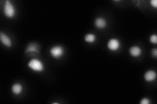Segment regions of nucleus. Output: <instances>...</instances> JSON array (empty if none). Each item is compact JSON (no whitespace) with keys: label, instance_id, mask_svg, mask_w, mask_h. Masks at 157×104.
<instances>
[{"label":"nucleus","instance_id":"obj_1","mask_svg":"<svg viewBox=\"0 0 157 104\" xmlns=\"http://www.w3.org/2000/svg\"><path fill=\"white\" fill-rule=\"evenodd\" d=\"M4 14L7 17L13 18L15 15V9L12 3L9 1H6L4 7Z\"/></svg>","mask_w":157,"mask_h":104},{"label":"nucleus","instance_id":"obj_12","mask_svg":"<svg viewBox=\"0 0 157 104\" xmlns=\"http://www.w3.org/2000/svg\"><path fill=\"white\" fill-rule=\"evenodd\" d=\"M150 41L151 43L153 44H156L157 43V36L156 34H153L150 37Z\"/></svg>","mask_w":157,"mask_h":104},{"label":"nucleus","instance_id":"obj_11","mask_svg":"<svg viewBox=\"0 0 157 104\" xmlns=\"http://www.w3.org/2000/svg\"><path fill=\"white\" fill-rule=\"evenodd\" d=\"M85 41L87 42L92 43V42H94L96 40V36L93 34H88L86 36H85Z\"/></svg>","mask_w":157,"mask_h":104},{"label":"nucleus","instance_id":"obj_3","mask_svg":"<svg viewBox=\"0 0 157 104\" xmlns=\"http://www.w3.org/2000/svg\"><path fill=\"white\" fill-rule=\"evenodd\" d=\"M50 52L52 57L58 59V58H60V57L63 55L64 51L63 48L61 47V46H57L52 48L51 50H50Z\"/></svg>","mask_w":157,"mask_h":104},{"label":"nucleus","instance_id":"obj_6","mask_svg":"<svg viewBox=\"0 0 157 104\" xmlns=\"http://www.w3.org/2000/svg\"><path fill=\"white\" fill-rule=\"evenodd\" d=\"M39 53V47L38 45L36 43H30V44L27 46V48L26 50V53Z\"/></svg>","mask_w":157,"mask_h":104},{"label":"nucleus","instance_id":"obj_10","mask_svg":"<svg viewBox=\"0 0 157 104\" xmlns=\"http://www.w3.org/2000/svg\"><path fill=\"white\" fill-rule=\"evenodd\" d=\"M12 91L14 94H17V95L20 94L22 91V85L19 84V83H15V84H14L12 87Z\"/></svg>","mask_w":157,"mask_h":104},{"label":"nucleus","instance_id":"obj_4","mask_svg":"<svg viewBox=\"0 0 157 104\" xmlns=\"http://www.w3.org/2000/svg\"><path fill=\"white\" fill-rule=\"evenodd\" d=\"M107 46L108 48H109L110 50L116 51L119 49L120 47V42L117 39L113 38L108 42Z\"/></svg>","mask_w":157,"mask_h":104},{"label":"nucleus","instance_id":"obj_15","mask_svg":"<svg viewBox=\"0 0 157 104\" xmlns=\"http://www.w3.org/2000/svg\"><path fill=\"white\" fill-rule=\"evenodd\" d=\"M152 54H153V57H155V58H156V56H157V50L156 49H154L153 50V52H152Z\"/></svg>","mask_w":157,"mask_h":104},{"label":"nucleus","instance_id":"obj_9","mask_svg":"<svg viewBox=\"0 0 157 104\" xmlns=\"http://www.w3.org/2000/svg\"><path fill=\"white\" fill-rule=\"evenodd\" d=\"M106 20L102 18H97L95 21V25L99 29H103L106 26Z\"/></svg>","mask_w":157,"mask_h":104},{"label":"nucleus","instance_id":"obj_13","mask_svg":"<svg viewBox=\"0 0 157 104\" xmlns=\"http://www.w3.org/2000/svg\"><path fill=\"white\" fill-rule=\"evenodd\" d=\"M149 103H150V101L147 98H144L142 101H140L141 104H149Z\"/></svg>","mask_w":157,"mask_h":104},{"label":"nucleus","instance_id":"obj_5","mask_svg":"<svg viewBox=\"0 0 157 104\" xmlns=\"http://www.w3.org/2000/svg\"><path fill=\"white\" fill-rule=\"evenodd\" d=\"M0 38H1V42L3 43L5 46H7V47H11V46H12V42H11V39L9 38L7 35H6L5 34L3 33L2 32L0 33Z\"/></svg>","mask_w":157,"mask_h":104},{"label":"nucleus","instance_id":"obj_7","mask_svg":"<svg viewBox=\"0 0 157 104\" xmlns=\"http://www.w3.org/2000/svg\"><path fill=\"white\" fill-rule=\"evenodd\" d=\"M156 72L153 70H149L148 72H147L145 74V79L147 81H152L155 79L156 78Z\"/></svg>","mask_w":157,"mask_h":104},{"label":"nucleus","instance_id":"obj_8","mask_svg":"<svg viewBox=\"0 0 157 104\" xmlns=\"http://www.w3.org/2000/svg\"><path fill=\"white\" fill-rule=\"evenodd\" d=\"M130 54L133 57H138L142 54V50L138 46H132L130 49Z\"/></svg>","mask_w":157,"mask_h":104},{"label":"nucleus","instance_id":"obj_2","mask_svg":"<svg viewBox=\"0 0 157 104\" xmlns=\"http://www.w3.org/2000/svg\"><path fill=\"white\" fill-rule=\"evenodd\" d=\"M28 66L32 70L37 71V72H41L43 70V64L42 62H41L39 60L34 59L31 60L29 62Z\"/></svg>","mask_w":157,"mask_h":104},{"label":"nucleus","instance_id":"obj_14","mask_svg":"<svg viewBox=\"0 0 157 104\" xmlns=\"http://www.w3.org/2000/svg\"><path fill=\"white\" fill-rule=\"evenodd\" d=\"M151 5L154 7V8L157 7V1L156 0H152V1H151Z\"/></svg>","mask_w":157,"mask_h":104}]
</instances>
